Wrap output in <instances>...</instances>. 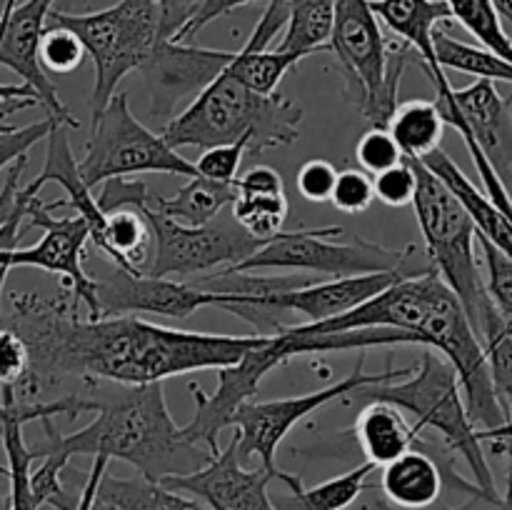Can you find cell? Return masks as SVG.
Returning a JSON list of instances; mask_svg holds the SVG:
<instances>
[{"instance_id": "6da1fadb", "label": "cell", "mask_w": 512, "mask_h": 510, "mask_svg": "<svg viewBox=\"0 0 512 510\" xmlns=\"http://www.w3.org/2000/svg\"><path fill=\"white\" fill-rule=\"evenodd\" d=\"M73 290L10 293L0 323L28 348V373L15 388L20 400L60 385L65 378L113 383H163L165 378L238 363L260 335H220L165 328L135 315L80 318Z\"/></svg>"}, {"instance_id": "7a4b0ae2", "label": "cell", "mask_w": 512, "mask_h": 510, "mask_svg": "<svg viewBox=\"0 0 512 510\" xmlns=\"http://www.w3.org/2000/svg\"><path fill=\"white\" fill-rule=\"evenodd\" d=\"M75 395L80 413H98L93 423L75 433H58L53 418L38 420L45 440L30 448L33 460L43 455L70 463L75 455H105L123 460L150 480L188 475L205 468L213 458L205 445L183 435L165 403L163 383H113V380H83Z\"/></svg>"}, {"instance_id": "3957f363", "label": "cell", "mask_w": 512, "mask_h": 510, "mask_svg": "<svg viewBox=\"0 0 512 510\" xmlns=\"http://www.w3.org/2000/svg\"><path fill=\"white\" fill-rule=\"evenodd\" d=\"M303 105L283 93L260 95L223 68L195 100L163 128L170 148H215L248 140V155L293 145L300 138Z\"/></svg>"}, {"instance_id": "277c9868", "label": "cell", "mask_w": 512, "mask_h": 510, "mask_svg": "<svg viewBox=\"0 0 512 510\" xmlns=\"http://www.w3.org/2000/svg\"><path fill=\"white\" fill-rule=\"evenodd\" d=\"M343 400L350 405L390 403L403 413L413 415V425L418 430L433 428L445 440V445L463 455L465 463L470 465L475 485L483 493L485 503L498 505L500 493L495 488L493 470L485 460L478 428L465 410L458 373L438 350H425L408 378L388 380V383L378 385H360V388L350 390Z\"/></svg>"}, {"instance_id": "5b68a950", "label": "cell", "mask_w": 512, "mask_h": 510, "mask_svg": "<svg viewBox=\"0 0 512 510\" xmlns=\"http://www.w3.org/2000/svg\"><path fill=\"white\" fill-rule=\"evenodd\" d=\"M148 195V183L143 180L110 178L103 183L98 208L103 213L120 205H138L143 210L150 233H153V260H150L148 275H155V278L238 268L265 243H270V240L250 235L233 218V213L205 225H185L150 208Z\"/></svg>"}, {"instance_id": "8992f818", "label": "cell", "mask_w": 512, "mask_h": 510, "mask_svg": "<svg viewBox=\"0 0 512 510\" xmlns=\"http://www.w3.org/2000/svg\"><path fill=\"white\" fill-rule=\"evenodd\" d=\"M330 50L338 60L348 100L373 125H388L398 108L400 78L410 45H390L370 0H335Z\"/></svg>"}, {"instance_id": "52a82bcc", "label": "cell", "mask_w": 512, "mask_h": 510, "mask_svg": "<svg viewBox=\"0 0 512 510\" xmlns=\"http://www.w3.org/2000/svg\"><path fill=\"white\" fill-rule=\"evenodd\" d=\"M410 163L418 180L410 205L423 233L430 268L458 295L473 328H478L483 313L493 305L485 290V275L480 273L478 258H475L478 230L463 205L445 188L443 180L435 178L420 160L410 158Z\"/></svg>"}, {"instance_id": "ba28073f", "label": "cell", "mask_w": 512, "mask_h": 510, "mask_svg": "<svg viewBox=\"0 0 512 510\" xmlns=\"http://www.w3.org/2000/svg\"><path fill=\"white\" fill-rule=\"evenodd\" d=\"M48 23L73 30L85 53L93 58V115L108 105L125 75L140 70L160 43V8L155 0H118L110 8L95 13L50 10Z\"/></svg>"}, {"instance_id": "9c48e42d", "label": "cell", "mask_w": 512, "mask_h": 510, "mask_svg": "<svg viewBox=\"0 0 512 510\" xmlns=\"http://www.w3.org/2000/svg\"><path fill=\"white\" fill-rule=\"evenodd\" d=\"M80 178L90 190L110 178L138 173H165L195 178V163L185 160L165 143L163 135L140 123L128 105V93H115L98 115H93V135L78 163Z\"/></svg>"}, {"instance_id": "30bf717a", "label": "cell", "mask_w": 512, "mask_h": 510, "mask_svg": "<svg viewBox=\"0 0 512 510\" xmlns=\"http://www.w3.org/2000/svg\"><path fill=\"white\" fill-rule=\"evenodd\" d=\"M335 235H343L340 225L283 230L270 243H265L258 253L250 255L245 263L228 270L293 268L335 275V278H350V275L393 273V270L415 275L430 268V265H425V268L413 265L415 245L393 250L363 238H355V243H333L330 238H335Z\"/></svg>"}, {"instance_id": "8fae6325", "label": "cell", "mask_w": 512, "mask_h": 510, "mask_svg": "<svg viewBox=\"0 0 512 510\" xmlns=\"http://www.w3.org/2000/svg\"><path fill=\"white\" fill-rule=\"evenodd\" d=\"M413 370L415 365L388 368L383 373H365V355H360L355 373L338 380L335 385H328V388H320L315 393L293 395V398L265 400V403L248 400V403H243L235 410L233 420H230V425H235V430H238L235 443H238L240 463L250 465V460L258 458L265 470H270V473L278 475V480H283L285 470H280L278 463H275V453H278V445L283 443L285 435L300 420H305L310 413L325 408V405L335 403V400H343L350 390L360 388V385H378L388 383V380L408 378Z\"/></svg>"}, {"instance_id": "7c38bea8", "label": "cell", "mask_w": 512, "mask_h": 510, "mask_svg": "<svg viewBox=\"0 0 512 510\" xmlns=\"http://www.w3.org/2000/svg\"><path fill=\"white\" fill-rule=\"evenodd\" d=\"M25 220L30 225L43 230V238L30 248H8L5 250V260L10 268H38L50 275L63 278L75 293L80 303L88 308V318H100L98 305V290H95V280L85 273L83 255L85 243L90 240L88 225L83 218L73 215V218H55L48 203L33 195L25 208Z\"/></svg>"}, {"instance_id": "4fadbf2b", "label": "cell", "mask_w": 512, "mask_h": 510, "mask_svg": "<svg viewBox=\"0 0 512 510\" xmlns=\"http://www.w3.org/2000/svg\"><path fill=\"white\" fill-rule=\"evenodd\" d=\"M438 90L435 105L445 125L460 135H470L503 183L512 185V95L503 98L495 80L478 78L468 88H453L448 78L433 83Z\"/></svg>"}, {"instance_id": "5bb4252c", "label": "cell", "mask_w": 512, "mask_h": 510, "mask_svg": "<svg viewBox=\"0 0 512 510\" xmlns=\"http://www.w3.org/2000/svg\"><path fill=\"white\" fill-rule=\"evenodd\" d=\"M283 363L285 358L275 348L273 335H260L258 343L238 363L218 368V388H215L213 395L203 393L198 383H190L195 415L188 425H183L185 438L205 445L210 453H218V438L230 425L235 410L248 403V400H253L265 375Z\"/></svg>"}, {"instance_id": "9a60e30c", "label": "cell", "mask_w": 512, "mask_h": 510, "mask_svg": "<svg viewBox=\"0 0 512 510\" xmlns=\"http://www.w3.org/2000/svg\"><path fill=\"white\" fill-rule=\"evenodd\" d=\"M53 5L55 0H23L8 8L0 20V65L20 75V80L38 95L40 108L48 110L55 123L78 128L80 120L58 98L48 70L40 63V38Z\"/></svg>"}, {"instance_id": "2e32d148", "label": "cell", "mask_w": 512, "mask_h": 510, "mask_svg": "<svg viewBox=\"0 0 512 510\" xmlns=\"http://www.w3.org/2000/svg\"><path fill=\"white\" fill-rule=\"evenodd\" d=\"M278 475L265 470L263 465L248 468L238 458V443L230 440L228 448L213 453L205 468L188 475H173L160 480L168 488L195 495L210 510H278L268 495V485Z\"/></svg>"}, {"instance_id": "e0dca14e", "label": "cell", "mask_w": 512, "mask_h": 510, "mask_svg": "<svg viewBox=\"0 0 512 510\" xmlns=\"http://www.w3.org/2000/svg\"><path fill=\"white\" fill-rule=\"evenodd\" d=\"M100 318L103 315L153 313L163 318H188L195 310L210 308V290L198 283H178L155 275H135L115 268L113 275L95 280Z\"/></svg>"}, {"instance_id": "ac0fdd59", "label": "cell", "mask_w": 512, "mask_h": 510, "mask_svg": "<svg viewBox=\"0 0 512 510\" xmlns=\"http://www.w3.org/2000/svg\"><path fill=\"white\" fill-rule=\"evenodd\" d=\"M235 50H210L195 43H173L160 40L150 58L140 65L150 95H153V115L173 110L183 95L200 93L213 78L223 73L233 60Z\"/></svg>"}, {"instance_id": "d6986e66", "label": "cell", "mask_w": 512, "mask_h": 510, "mask_svg": "<svg viewBox=\"0 0 512 510\" xmlns=\"http://www.w3.org/2000/svg\"><path fill=\"white\" fill-rule=\"evenodd\" d=\"M0 398L8 405V415H5L3 440L5 458H8V468H0V473L8 475L10 480V510H40L38 503L33 500L30 493V468H33V453H30V445L25 443L23 425L30 420H43V418H55V415H70V418H78V405H75V395H63V398L48 400V403H40V400H20L15 395V388L5 385L0 388Z\"/></svg>"}, {"instance_id": "ffe728a7", "label": "cell", "mask_w": 512, "mask_h": 510, "mask_svg": "<svg viewBox=\"0 0 512 510\" xmlns=\"http://www.w3.org/2000/svg\"><path fill=\"white\" fill-rule=\"evenodd\" d=\"M370 8L378 15V20L388 25L390 33L398 35L405 45L418 53L420 65L433 83L448 78L445 68H440L433 45V35L440 23L453 20L445 0H370Z\"/></svg>"}, {"instance_id": "44dd1931", "label": "cell", "mask_w": 512, "mask_h": 510, "mask_svg": "<svg viewBox=\"0 0 512 510\" xmlns=\"http://www.w3.org/2000/svg\"><path fill=\"white\" fill-rule=\"evenodd\" d=\"M68 130L70 128H65V125L60 123H55L53 128H50L48 138H45L48 145H45L43 170H40L38 178H33L30 183L38 190L43 188L45 183H58L60 188H65V193H68V198H63L65 205H70V208L75 210V215L85 220L90 240L98 243L100 233H103L105 228V213L98 208V200L93 198V193H90V188L85 185V180L80 178L78 163H75L73 148H70Z\"/></svg>"}, {"instance_id": "7402d4cb", "label": "cell", "mask_w": 512, "mask_h": 510, "mask_svg": "<svg viewBox=\"0 0 512 510\" xmlns=\"http://www.w3.org/2000/svg\"><path fill=\"white\" fill-rule=\"evenodd\" d=\"M420 163H423L435 178L443 180L445 188L455 195V200H458V203L463 205L465 213L470 215L478 235H483L490 243L498 245L500 250L512 255V223L495 208L493 200H490L483 190H478V185L460 170V165L455 163L443 148H435L433 153L420 158Z\"/></svg>"}, {"instance_id": "603a6c76", "label": "cell", "mask_w": 512, "mask_h": 510, "mask_svg": "<svg viewBox=\"0 0 512 510\" xmlns=\"http://www.w3.org/2000/svg\"><path fill=\"white\" fill-rule=\"evenodd\" d=\"M443 468L425 450L410 448L383 465V493L390 505L403 510L430 508L443 493Z\"/></svg>"}, {"instance_id": "cb8c5ba5", "label": "cell", "mask_w": 512, "mask_h": 510, "mask_svg": "<svg viewBox=\"0 0 512 510\" xmlns=\"http://www.w3.org/2000/svg\"><path fill=\"white\" fill-rule=\"evenodd\" d=\"M355 438L370 463L383 468L390 460L400 458L418 445L420 430L395 405L368 403L363 405L358 423H355Z\"/></svg>"}, {"instance_id": "d4e9b609", "label": "cell", "mask_w": 512, "mask_h": 510, "mask_svg": "<svg viewBox=\"0 0 512 510\" xmlns=\"http://www.w3.org/2000/svg\"><path fill=\"white\" fill-rule=\"evenodd\" d=\"M95 248L103 250L115 268L145 275L153 260V233L138 205L105 210V228Z\"/></svg>"}, {"instance_id": "484cf974", "label": "cell", "mask_w": 512, "mask_h": 510, "mask_svg": "<svg viewBox=\"0 0 512 510\" xmlns=\"http://www.w3.org/2000/svg\"><path fill=\"white\" fill-rule=\"evenodd\" d=\"M98 500L115 510H210L200 498L168 488L145 475L113 478L105 473L98 485Z\"/></svg>"}, {"instance_id": "4316f807", "label": "cell", "mask_w": 512, "mask_h": 510, "mask_svg": "<svg viewBox=\"0 0 512 510\" xmlns=\"http://www.w3.org/2000/svg\"><path fill=\"white\" fill-rule=\"evenodd\" d=\"M235 200L233 183H218V180L195 178L178 190L175 195H148V205L168 218L180 220L185 225H205L218 218L225 208Z\"/></svg>"}, {"instance_id": "83f0119b", "label": "cell", "mask_w": 512, "mask_h": 510, "mask_svg": "<svg viewBox=\"0 0 512 510\" xmlns=\"http://www.w3.org/2000/svg\"><path fill=\"white\" fill-rule=\"evenodd\" d=\"M385 128L390 130L405 158L420 160L440 148L445 120L435 100H408L398 103Z\"/></svg>"}, {"instance_id": "f1b7e54d", "label": "cell", "mask_w": 512, "mask_h": 510, "mask_svg": "<svg viewBox=\"0 0 512 510\" xmlns=\"http://www.w3.org/2000/svg\"><path fill=\"white\" fill-rule=\"evenodd\" d=\"M335 25V0H288V23L278 50L298 53H328Z\"/></svg>"}, {"instance_id": "f546056e", "label": "cell", "mask_w": 512, "mask_h": 510, "mask_svg": "<svg viewBox=\"0 0 512 510\" xmlns=\"http://www.w3.org/2000/svg\"><path fill=\"white\" fill-rule=\"evenodd\" d=\"M375 470H378V465L365 460L363 465H355L348 473L335 475L325 483H318L315 488H303L298 475L290 473L283 483L293 490V498H290L293 510H345L368 488V478Z\"/></svg>"}, {"instance_id": "4dcf8cb0", "label": "cell", "mask_w": 512, "mask_h": 510, "mask_svg": "<svg viewBox=\"0 0 512 510\" xmlns=\"http://www.w3.org/2000/svg\"><path fill=\"white\" fill-rule=\"evenodd\" d=\"M305 60L303 55L298 53H285V50H250L240 48L233 53V60L225 65L233 78H238L245 88L255 90L260 95H270L278 90L280 80L295 68V65Z\"/></svg>"}, {"instance_id": "1f68e13d", "label": "cell", "mask_w": 512, "mask_h": 510, "mask_svg": "<svg viewBox=\"0 0 512 510\" xmlns=\"http://www.w3.org/2000/svg\"><path fill=\"white\" fill-rule=\"evenodd\" d=\"M435 55H438L440 68L458 70V73L475 75V78H488L495 83H510L512 85V60L500 58V55L490 53L485 48H473L468 43L450 38L443 30H435L433 35Z\"/></svg>"}, {"instance_id": "d6a6232c", "label": "cell", "mask_w": 512, "mask_h": 510, "mask_svg": "<svg viewBox=\"0 0 512 510\" xmlns=\"http://www.w3.org/2000/svg\"><path fill=\"white\" fill-rule=\"evenodd\" d=\"M475 333L483 343L495 393L508 405L512 400V325L498 313L495 305H490L480 318Z\"/></svg>"}, {"instance_id": "836d02e7", "label": "cell", "mask_w": 512, "mask_h": 510, "mask_svg": "<svg viewBox=\"0 0 512 510\" xmlns=\"http://www.w3.org/2000/svg\"><path fill=\"white\" fill-rule=\"evenodd\" d=\"M288 198L285 195H243L235 193L230 203L233 218L260 240H273L285 230L288 220Z\"/></svg>"}, {"instance_id": "e575fe53", "label": "cell", "mask_w": 512, "mask_h": 510, "mask_svg": "<svg viewBox=\"0 0 512 510\" xmlns=\"http://www.w3.org/2000/svg\"><path fill=\"white\" fill-rule=\"evenodd\" d=\"M85 58V48L73 30L63 25H45L43 38H40V63L50 73H73L80 68Z\"/></svg>"}, {"instance_id": "d590c367", "label": "cell", "mask_w": 512, "mask_h": 510, "mask_svg": "<svg viewBox=\"0 0 512 510\" xmlns=\"http://www.w3.org/2000/svg\"><path fill=\"white\" fill-rule=\"evenodd\" d=\"M480 250H483V263L488 270L485 290L498 313L512 325V255L490 243L488 238L478 235Z\"/></svg>"}, {"instance_id": "8d00e7d4", "label": "cell", "mask_w": 512, "mask_h": 510, "mask_svg": "<svg viewBox=\"0 0 512 510\" xmlns=\"http://www.w3.org/2000/svg\"><path fill=\"white\" fill-rule=\"evenodd\" d=\"M403 158L405 155L400 153L398 143L385 125H373L370 130H365L363 138L355 145V160H358L360 170H365L368 175L383 173Z\"/></svg>"}, {"instance_id": "74e56055", "label": "cell", "mask_w": 512, "mask_h": 510, "mask_svg": "<svg viewBox=\"0 0 512 510\" xmlns=\"http://www.w3.org/2000/svg\"><path fill=\"white\" fill-rule=\"evenodd\" d=\"M330 203L348 215L365 213V210L375 203L373 178L360 168L340 170L338 178H335V188H333V195H330Z\"/></svg>"}, {"instance_id": "f35d334b", "label": "cell", "mask_w": 512, "mask_h": 510, "mask_svg": "<svg viewBox=\"0 0 512 510\" xmlns=\"http://www.w3.org/2000/svg\"><path fill=\"white\" fill-rule=\"evenodd\" d=\"M373 188L375 198L388 208H405V205L413 203L418 180H415V168L410 158H403L398 165L375 175Z\"/></svg>"}, {"instance_id": "ab89813d", "label": "cell", "mask_w": 512, "mask_h": 510, "mask_svg": "<svg viewBox=\"0 0 512 510\" xmlns=\"http://www.w3.org/2000/svg\"><path fill=\"white\" fill-rule=\"evenodd\" d=\"M245 155H248V140L205 148L198 163H195V170H198L200 178L218 180V183H233L238 178Z\"/></svg>"}, {"instance_id": "60d3db41", "label": "cell", "mask_w": 512, "mask_h": 510, "mask_svg": "<svg viewBox=\"0 0 512 510\" xmlns=\"http://www.w3.org/2000/svg\"><path fill=\"white\" fill-rule=\"evenodd\" d=\"M55 125V120L45 118L38 120V123H30L25 128H15V125H0V170L10 168L18 158L28 155V150L33 148L35 143L48 138L50 128Z\"/></svg>"}, {"instance_id": "b9f144b4", "label": "cell", "mask_w": 512, "mask_h": 510, "mask_svg": "<svg viewBox=\"0 0 512 510\" xmlns=\"http://www.w3.org/2000/svg\"><path fill=\"white\" fill-rule=\"evenodd\" d=\"M335 178H338V170L330 160L313 158L300 165L295 185L308 203H328L335 188Z\"/></svg>"}, {"instance_id": "7bdbcfd3", "label": "cell", "mask_w": 512, "mask_h": 510, "mask_svg": "<svg viewBox=\"0 0 512 510\" xmlns=\"http://www.w3.org/2000/svg\"><path fill=\"white\" fill-rule=\"evenodd\" d=\"M28 373V348L15 330L0 323V388H18Z\"/></svg>"}, {"instance_id": "ee69618b", "label": "cell", "mask_w": 512, "mask_h": 510, "mask_svg": "<svg viewBox=\"0 0 512 510\" xmlns=\"http://www.w3.org/2000/svg\"><path fill=\"white\" fill-rule=\"evenodd\" d=\"M38 193L40 190L35 188L33 183L20 185L18 208H15V213L10 215L3 225H0V315H3V283H5V275H8V270H10L8 260H5V250L18 245L20 233H23V230H20V225L25 223V208H28V200Z\"/></svg>"}, {"instance_id": "f6af8a7d", "label": "cell", "mask_w": 512, "mask_h": 510, "mask_svg": "<svg viewBox=\"0 0 512 510\" xmlns=\"http://www.w3.org/2000/svg\"><path fill=\"white\" fill-rule=\"evenodd\" d=\"M250 3H258V0H200L198 10H195V13L190 15L188 23L175 33L173 43H193V38L205 28V25L223 18V15L233 13L235 8H243V5Z\"/></svg>"}, {"instance_id": "bcb514c9", "label": "cell", "mask_w": 512, "mask_h": 510, "mask_svg": "<svg viewBox=\"0 0 512 510\" xmlns=\"http://www.w3.org/2000/svg\"><path fill=\"white\" fill-rule=\"evenodd\" d=\"M235 193L243 195H285L283 175L268 165H255L235 178Z\"/></svg>"}, {"instance_id": "7dc6e473", "label": "cell", "mask_w": 512, "mask_h": 510, "mask_svg": "<svg viewBox=\"0 0 512 510\" xmlns=\"http://www.w3.org/2000/svg\"><path fill=\"white\" fill-rule=\"evenodd\" d=\"M155 5L160 8V40H173L198 10L200 0H155Z\"/></svg>"}, {"instance_id": "c3c4849f", "label": "cell", "mask_w": 512, "mask_h": 510, "mask_svg": "<svg viewBox=\"0 0 512 510\" xmlns=\"http://www.w3.org/2000/svg\"><path fill=\"white\" fill-rule=\"evenodd\" d=\"M25 165H28V155L15 160L5 173V183L0 185V225L15 213L18 208V190H20V175H23Z\"/></svg>"}, {"instance_id": "681fc988", "label": "cell", "mask_w": 512, "mask_h": 510, "mask_svg": "<svg viewBox=\"0 0 512 510\" xmlns=\"http://www.w3.org/2000/svg\"><path fill=\"white\" fill-rule=\"evenodd\" d=\"M108 465H110V460L105 458V455H95V463H93V468H90L88 480H85L78 500H75L73 510H93L95 498H98V485H100V480H103V475L108 473Z\"/></svg>"}, {"instance_id": "f907efd6", "label": "cell", "mask_w": 512, "mask_h": 510, "mask_svg": "<svg viewBox=\"0 0 512 510\" xmlns=\"http://www.w3.org/2000/svg\"><path fill=\"white\" fill-rule=\"evenodd\" d=\"M495 453L508 455V485H505V495L498 500V510H512V438L493 440Z\"/></svg>"}, {"instance_id": "816d5d0a", "label": "cell", "mask_w": 512, "mask_h": 510, "mask_svg": "<svg viewBox=\"0 0 512 510\" xmlns=\"http://www.w3.org/2000/svg\"><path fill=\"white\" fill-rule=\"evenodd\" d=\"M480 440H503V438H512V400L508 403V423L500 425V428H493V430H478Z\"/></svg>"}, {"instance_id": "f5cc1de1", "label": "cell", "mask_w": 512, "mask_h": 510, "mask_svg": "<svg viewBox=\"0 0 512 510\" xmlns=\"http://www.w3.org/2000/svg\"><path fill=\"white\" fill-rule=\"evenodd\" d=\"M493 5L500 18H505L512 25V0H493Z\"/></svg>"}, {"instance_id": "db71d44e", "label": "cell", "mask_w": 512, "mask_h": 510, "mask_svg": "<svg viewBox=\"0 0 512 510\" xmlns=\"http://www.w3.org/2000/svg\"><path fill=\"white\" fill-rule=\"evenodd\" d=\"M478 505H480V498H475V500H470V503L460 505V508H453V510H478ZM378 510H395V508L388 503H378Z\"/></svg>"}, {"instance_id": "11a10c76", "label": "cell", "mask_w": 512, "mask_h": 510, "mask_svg": "<svg viewBox=\"0 0 512 510\" xmlns=\"http://www.w3.org/2000/svg\"><path fill=\"white\" fill-rule=\"evenodd\" d=\"M15 3H18V0H0V20H3V15L8 13V8H13Z\"/></svg>"}, {"instance_id": "9f6ffc18", "label": "cell", "mask_w": 512, "mask_h": 510, "mask_svg": "<svg viewBox=\"0 0 512 510\" xmlns=\"http://www.w3.org/2000/svg\"><path fill=\"white\" fill-rule=\"evenodd\" d=\"M5 415H8V405H5V400L0 398V433H3V425H5Z\"/></svg>"}, {"instance_id": "6f0895ef", "label": "cell", "mask_w": 512, "mask_h": 510, "mask_svg": "<svg viewBox=\"0 0 512 510\" xmlns=\"http://www.w3.org/2000/svg\"><path fill=\"white\" fill-rule=\"evenodd\" d=\"M93 510H115V508H110V505L100 503V500H98V498H95V505H93Z\"/></svg>"}, {"instance_id": "680465c9", "label": "cell", "mask_w": 512, "mask_h": 510, "mask_svg": "<svg viewBox=\"0 0 512 510\" xmlns=\"http://www.w3.org/2000/svg\"><path fill=\"white\" fill-rule=\"evenodd\" d=\"M0 510H10V498L0 495Z\"/></svg>"}, {"instance_id": "91938a15", "label": "cell", "mask_w": 512, "mask_h": 510, "mask_svg": "<svg viewBox=\"0 0 512 510\" xmlns=\"http://www.w3.org/2000/svg\"><path fill=\"white\" fill-rule=\"evenodd\" d=\"M0 125H5V123H3V120H0Z\"/></svg>"}]
</instances>
